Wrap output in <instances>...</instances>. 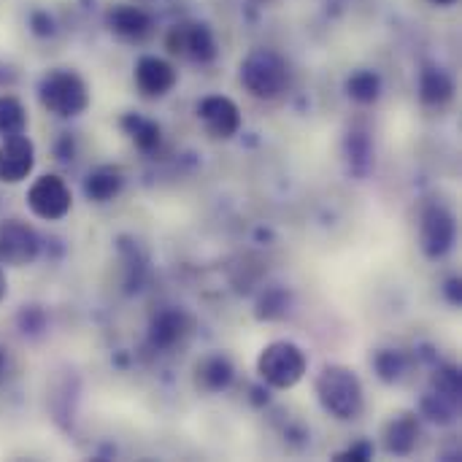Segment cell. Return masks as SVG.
<instances>
[{
  "label": "cell",
  "mask_w": 462,
  "mask_h": 462,
  "mask_svg": "<svg viewBox=\"0 0 462 462\" xmlns=\"http://www.w3.org/2000/svg\"><path fill=\"white\" fill-rule=\"evenodd\" d=\"M430 393L449 401V403H457L460 406L462 398V376L455 365H441L436 368L433 379H430Z\"/></svg>",
  "instance_id": "7402d4cb"
},
{
  "label": "cell",
  "mask_w": 462,
  "mask_h": 462,
  "mask_svg": "<svg viewBox=\"0 0 462 462\" xmlns=\"http://www.w3.org/2000/svg\"><path fill=\"white\" fill-rule=\"evenodd\" d=\"M317 398H319V406L341 422L357 420L365 409L363 382L346 365H325L322 368V374L317 376Z\"/></svg>",
  "instance_id": "6da1fadb"
},
{
  "label": "cell",
  "mask_w": 462,
  "mask_h": 462,
  "mask_svg": "<svg viewBox=\"0 0 462 462\" xmlns=\"http://www.w3.org/2000/svg\"><path fill=\"white\" fill-rule=\"evenodd\" d=\"M24 130H27V108H24V103L16 95L3 92L0 95V138L19 135Z\"/></svg>",
  "instance_id": "ffe728a7"
},
{
  "label": "cell",
  "mask_w": 462,
  "mask_h": 462,
  "mask_svg": "<svg viewBox=\"0 0 462 462\" xmlns=\"http://www.w3.org/2000/svg\"><path fill=\"white\" fill-rule=\"evenodd\" d=\"M38 100H41L43 111H49L51 116L73 119V116H81L89 108V87L76 70L54 68L41 79Z\"/></svg>",
  "instance_id": "7a4b0ae2"
},
{
  "label": "cell",
  "mask_w": 462,
  "mask_h": 462,
  "mask_svg": "<svg viewBox=\"0 0 462 462\" xmlns=\"http://www.w3.org/2000/svg\"><path fill=\"white\" fill-rule=\"evenodd\" d=\"M198 119L203 122L206 133L219 141H227V138L238 135V130H241V108L236 100H230L225 95L203 97L198 103Z\"/></svg>",
  "instance_id": "30bf717a"
},
{
  "label": "cell",
  "mask_w": 462,
  "mask_h": 462,
  "mask_svg": "<svg viewBox=\"0 0 462 462\" xmlns=\"http://www.w3.org/2000/svg\"><path fill=\"white\" fill-rule=\"evenodd\" d=\"M41 254V238L24 219L8 217L0 219V265L24 268L32 265Z\"/></svg>",
  "instance_id": "8992f818"
},
{
  "label": "cell",
  "mask_w": 462,
  "mask_h": 462,
  "mask_svg": "<svg viewBox=\"0 0 462 462\" xmlns=\"http://www.w3.org/2000/svg\"><path fill=\"white\" fill-rule=\"evenodd\" d=\"M374 457V444L371 441H357V444H352L346 452H341V455H336V460H355V462H365Z\"/></svg>",
  "instance_id": "83f0119b"
},
{
  "label": "cell",
  "mask_w": 462,
  "mask_h": 462,
  "mask_svg": "<svg viewBox=\"0 0 462 462\" xmlns=\"http://www.w3.org/2000/svg\"><path fill=\"white\" fill-rule=\"evenodd\" d=\"M420 411H422V417H428V420L436 422V425H452V422L457 420L460 406H457V403H449V401H444V398H439V395H433V393H428V395L422 398Z\"/></svg>",
  "instance_id": "603a6c76"
},
{
  "label": "cell",
  "mask_w": 462,
  "mask_h": 462,
  "mask_svg": "<svg viewBox=\"0 0 462 462\" xmlns=\"http://www.w3.org/2000/svg\"><path fill=\"white\" fill-rule=\"evenodd\" d=\"M457 241V222L455 214L441 206L433 203L422 211V225H420V246L425 252V257L430 260H441L444 254L452 252Z\"/></svg>",
  "instance_id": "52a82bcc"
},
{
  "label": "cell",
  "mask_w": 462,
  "mask_h": 462,
  "mask_svg": "<svg viewBox=\"0 0 462 462\" xmlns=\"http://www.w3.org/2000/svg\"><path fill=\"white\" fill-rule=\"evenodd\" d=\"M168 51L171 54H179V57H187L192 62H200V65H208L217 60L219 49H217V38L211 32V27L206 22H184V24H176L168 38Z\"/></svg>",
  "instance_id": "ba28073f"
},
{
  "label": "cell",
  "mask_w": 462,
  "mask_h": 462,
  "mask_svg": "<svg viewBox=\"0 0 462 462\" xmlns=\"http://www.w3.org/2000/svg\"><path fill=\"white\" fill-rule=\"evenodd\" d=\"M189 328H192V319L181 309L160 311L149 325V344L154 349H171L189 333Z\"/></svg>",
  "instance_id": "5bb4252c"
},
{
  "label": "cell",
  "mask_w": 462,
  "mask_h": 462,
  "mask_svg": "<svg viewBox=\"0 0 462 462\" xmlns=\"http://www.w3.org/2000/svg\"><path fill=\"white\" fill-rule=\"evenodd\" d=\"M133 79H135V87L141 89L143 97H165L173 92L179 73L168 60H162L157 54H143L135 62Z\"/></svg>",
  "instance_id": "8fae6325"
},
{
  "label": "cell",
  "mask_w": 462,
  "mask_h": 462,
  "mask_svg": "<svg viewBox=\"0 0 462 462\" xmlns=\"http://www.w3.org/2000/svg\"><path fill=\"white\" fill-rule=\"evenodd\" d=\"M430 3H436V5H444V8H447V5H455L457 0H430Z\"/></svg>",
  "instance_id": "d6a6232c"
},
{
  "label": "cell",
  "mask_w": 462,
  "mask_h": 462,
  "mask_svg": "<svg viewBox=\"0 0 462 462\" xmlns=\"http://www.w3.org/2000/svg\"><path fill=\"white\" fill-rule=\"evenodd\" d=\"M287 311H290V292L287 290H271L263 295V300L257 306V319L273 322V319L287 317Z\"/></svg>",
  "instance_id": "cb8c5ba5"
},
{
  "label": "cell",
  "mask_w": 462,
  "mask_h": 462,
  "mask_svg": "<svg viewBox=\"0 0 462 462\" xmlns=\"http://www.w3.org/2000/svg\"><path fill=\"white\" fill-rule=\"evenodd\" d=\"M309 368L306 352L292 341H273L257 357V374L271 390H292L303 382Z\"/></svg>",
  "instance_id": "277c9868"
},
{
  "label": "cell",
  "mask_w": 462,
  "mask_h": 462,
  "mask_svg": "<svg viewBox=\"0 0 462 462\" xmlns=\"http://www.w3.org/2000/svg\"><path fill=\"white\" fill-rule=\"evenodd\" d=\"M27 24H30V32L38 35V38H51V35L57 32L54 16H51L49 11H43V8H35V11L30 14Z\"/></svg>",
  "instance_id": "484cf974"
},
{
  "label": "cell",
  "mask_w": 462,
  "mask_h": 462,
  "mask_svg": "<svg viewBox=\"0 0 462 462\" xmlns=\"http://www.w3.org/2000/svg\"><path fill=\"white\" fill-rule=\"evenodd\" d=\"M5 374V355H3V349H0V376Z\"/></svg>",
  "instance_id": "836d02e7"
},
{
  "label": "cell",
  "mask_w": 462,
  "mask_h": 462,
  "mask_svg": "<svg viewBox=\"0 0 462 462\" xmlns=\"http://www.w3.org/2000/svg\"><path fill=\"white\" fill-rule=\"evenodd\" d=\"M54 154H57V160H62V162H70V160H73L76 143H73V135H70V133H62V135H60V141L54 143Z\"/></svg>",
  "instance_id": "f1b7e54d"
},
{
  "label": "cell",
  "mask_w": 462,
  "mask_h": 462,
  "mask_svg": "<svg viewBox=\"0 0 462 462\" xmlns=\"http://www.w3.org/2000/svg\"><path fill=\"white\" fill-rule=\"evenodd\" d=\"M122 127H125V133L133 138V143H135L141 152H152V149L160 146L162 130H160L157 122L143 119V116H138V114H127V116H122Z\"/></svg>",
  "instance_id": "d6986e66"
},
{
  "label": "cell",
  "mask_w": 462,
  "mask_h": 462,
  "mask_svg": "<svg viewBox=\"0 0 462 462\" xmlns=\"http://www.w3.org/2000/svg\"><path fill=\"white\" fill-rule=\"evenodd\" d=\"M444 292H447V300H449L452 306H462L460 279H449V282H447V287H444Z\"/></svg>",
  "instance_id": "f546056e"
},
{
  "label": "cell",
  "mask_w": 462,
  "mask_h": 462,
  "mask_svg": "<svg viewBox=\"0 0 462 462\" xmlns=\"http://www.w3.org/2000/svg\"><path fill=\"white\" fill-rule=\"evenodd\" d=\"M241 84L260 100H276L290 87L287 62L273 49H254L241 62Z\"/></svg>",
  "instance_id": "3957f363"
},
{
  "label": "cell",
  "mask_w": 462,
  "mask_h": 462,
  "mask_svg": "<svg viewBox=\"0 0 462 462\" xmlns=\"http://www.w3.org/2000/svg\"><path fill=\"white\" fill-rule=\"evenodd\" d=\"M406 368H409V363H406L403 352H398V349H379L374 355V371L384 384H398L403 379Z\"/></svg>",
  "instance_id": "44dd1931"
},
{
  "label": "cell",
  "mask_w": 462,
  "mask_h": 462,
  "mask_svg": "<svg viewBox=\"0 0 462 462\" xmlns=\"http://www.w3.org/2000/svg\"><path fill=\"white\" fill-rule=\"evenodd\" d=\"M35 168V143L30 135L0 138V184H22Z\"/></svg>",
  "instance_id": "9c48e42d"
},
{
  "label": "cell",
  "mask_w": 462,
  "mask_h": 462,
  "mask_svg": "<svg viewBox=\"0 0 462 462\" xmlns=\"http://www.w3.org/2000/svg\"><path fill=\"white\" fill-rule=\"evenodd\" d=\"M16 325L24 336H35L46 328V314L38 306H24L16 317Z\"/></svg>",
  "instance_id": "d4e9b609"
},
{
  "label": "cell",
  "mask_w": 462,
  "mask_h": 462,
  "mask_svg": "<svg viewBox=\"0 0 462 462\" xmlns=\"http://www.w3.org/2000/svg\"><path fill=\"white\" fill-rule=\"evenodd\" d=\"M5 70H8V68H0V84H3V81H11V79H14V73H5Z\"/></svg>",
  "instance_id": "1f68e13d"
},
{
  "label": "cell",
  "mask_w": 462,
  "mask_h": 462,
  "mask_svg": "<svg viewBox=\"0 0 462 462\" xmlns=\"http://www.w3.org/2000/svg\"><path fill=\"white\" fill-rule=\"evenodd\" d=\"M27 208L32 217L43 222H60L70 214L73 208V192L68 181L57 173H43L38 176L30 189H27Z\"/></svg>",
  "instance_id": "5b68a950"
},
{
  "label": "cell",
  "mask_w": 462,
  "mask_h": 462,
  "mask_svg": "<svg viewBox=\"0 0 462 462\" xmlns=\"http://www.w3.org/2000/svg\"><path fill=\"white\" fill-rule=\"evenodd\" d=\"M5 295H8V279H5V271L0 265V303L5 300Z\"/></svg>",
  "instance_id": "4dcf8cb0"
},
{
  "label": "cell",
  "mask_w": 462,
  "mask_h": 462,
  "mask_svg": "<svg viewBox=\"0 0 462 462\" xmlns=\"http://www.w3.org/2000/svg\"><path fill=\"white\" fill-rule=\"evenodd\" d=\"M122 187H125V173L114 165H97L84 179V195L92 203H108L119 198Z\"/></svg>",
  "instance_id": "2e32d148"
},
{
  "label": "cell",
  "mask_w": 462,
  "mask_h": 462,
  "mask_svg": "<svg viewBox=\"0 0 462 462\" xmlns=\"http://www.w3.org/2000/svg\"><path fill=\"white\" fill-rule=\"evenodd\" d=\"M455 95V79L439 68V65H425L420 70V100L425 106H444Z\"/></svg>",
  "instance_id": "e0dca14e"
},
{
  "label": "cell",
  "mask_w": 462,
  "mask_h": 462,
  "mask_svg": "<svg viewBox=\"0 0 462 462\" xmlns=\"http://www.w3.org/2000/svg\"><path fill=\"white\" fill-rule=\"evenodd\" d=\"M349 160H352L355 171H360V173H363L360 162H365V168L371 162V143H368V138H360V133H355L349 138Z\"/></svg>",
  "instance_id": "4316f807"
},
{
  "label": "cell",
  "mask_w": 462,
  "mask_h": 462,
  "mask_svg": "<svg viewBox=\"0 0 462 462\" xmlns=\"http://www.w3.org/2000/svg\"><path fill=\"white\" fill-rule=\"evenodd\" d=\"M233 379H236V368L230 357L225 355H208L195 365V384L203 393H211V395L222 393L233 384Z\"/></svg>",
  "instance_id": "9a60e30c"
},
{
  "label": "cell",
  "mask_w": 462,
  "mask_h": 462,
  "mask_svg": "<svg viewBox=\"0 0 462 462\" xmlns=\"http://www.w3.org/2000/svg\"><path fill=\"white\" fill-rule=\"evenodd\" d=\"M384 449L395 457H409L414 455L420 439H422V428H420V417L414 411H398L387 420L384 430Z\"/></svg>",
  "instance_id": "7c38bea8"
},
{
  "label": "cell",
  "mask_w": 462,
  "mask_h": 462,
  "mask_svg": "<svg viewBox=\"0 0 462 462\" xmlns=\"http://www.w3.org/2000/svg\"><path fill=\"white\" fill-rule=\"evenodd\" d=\"M346 95L360 103V106H371L382 97V76L376 70H355L349 79H346Z\"/></svg>",
  "instance_id": "ac0fdd59"
},
{
  "label": "cell",
  "mask_w": 462,
  "mask_h": 462,
  "mask_svg": "<svg viewBox=\"0 0 462 462\" xmlns=\"http://www.w3.org/2000/svg\"><path fill=\"white\" fill-rule=\"evenodd\" d=\"M106 24L114 35L125 38V41H143L152 27H154V19L149 11L138 8V5H130V3H119V5H111L108 14H106Z\"/></svg>",
  "instance_id": "4fadbf2b"
}]
</instances>
